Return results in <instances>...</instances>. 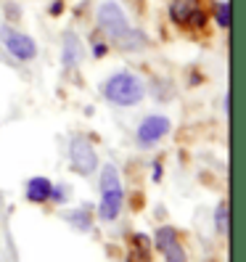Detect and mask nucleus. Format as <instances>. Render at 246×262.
Listing matches in <instances>:
<instances>
[{
    "mask_svg": "<svg viewBox=\"0 0 246 262\" xmlns=\"http://www.w3.org/2000/svg\"><path fill=\"white\" fill-rule=\"evenodd\" d=\"M0 40H3L6 51L13 58H19V61H32L37 56L35 40L29 35H24V32H19V29H13V27H3V29H0Z\"/></svg>",
    "mask_w": 246,
    "mask_h": 262,
    "instance_id": "nucleus-4",
    "label": "nucleus"
},
{
    "mask_svg": "<svg viewBox=\"0 0 246 262\" xmlns=\"http://www.w3.org/2000/svg\"><path fill=\"white\" fill-rule=\"evenodd\" d=\"M61 8H64V3H53V6H51V11H53V16H58V13H61Z\"/></svg>",
    "mask_w": 246,
    "mask_h": 262,
    "instance_id": "nucleus-15",
    "label": "nucleus"
},
{
    "mask_svg": "<svg viewBox=\"0 0 246 262\" xmlns=\"http://www.w3.org/2000/svg\"><path fill=\"white\" fill-rule=\"evenodd\" d=\"M80 58H82V42H80V37H77L74 32H66L64 35V67H77L80 64Z\"/></svg>",
    "mask_w": 246,
    "mask_h": 262,
    "instance_id": "nucleus-9",
    "label": "nucleus"
},
{
    "mask_svg": "<svg viewBox=\"0 0 246 262\" xmlns=\"http://www.w3.org/2000/svg\"><path fill=\"white\" fill-rule=\"evenodd\" d=\"M162 254H164V259H167V262H186V259H188V257H186V252H183V246H180V241H177V238H175L170 246H167V249H164Z\"/></svg>",
    "mask_w": 246,
    "mask_h": 262,
    "instance_id": "nucleus-13",
    "label": "nucleus"
},
{
    "mask_svg": "<svg viewBox=\"0 0 246 262\" xmlns=\"http://www.w3.org/2000/svg\"><path fill=\"white\" fill-rule=\"evenodd\" d=\"M51 191H53V183L48 178H32L27 183V199L29 202H35V204H42V202H48L51 199Z\"/></svg>",
    "mask_w": 246,
    "mask_h": 262,
    "instance_id": "nucleus-7",
    "label": "nucleus"
},
{
    "mask_svg": "<svg viewBox=\"0 0 246 262\" xmlns=\"http://www.w3.org/2000/svg\"><path fill=\"white\" fill-rule=\"evenodd\" d=\"M66 220H69V223H77V228H80V230H87V228H90V220H87V214H85L82 209L69 212V214H66Z\"/></svg>",
    "mask_w": 246,
    "mask_h": 262,
    "instance_id": "nucleus-14",
    "label": "nucleus"
},
{
    "mask_svg": "<svg viewBox=\"0 0 246 262\" xmlns=\"http://www.w3.org/2000/svg\"><path fill=\"white\" fill-rule=\"evenodd\" d=\"M122 204H125V191H122V180H119V169L114 164H103L101 169V204L98 214L103 223H111L119 217Z\"/></svg>",
    "mask_w": 246,
    "mask_h": 262,
    "instance_id": "nucleus-2",
    "label": "nucleus"
},
{
    "mask_svg": "<svg viewBox=\"0 0 246 262\" xmlns=\"http://www.w3.org/2000/svg\"><path fill=\"white\" fill-rule=\"evenodd\" d=\"M143 93H146L143 82L138 80L135 74H130V72H119V74L109 77L106 85H103V96L109 98L111 103H117V106H135V103H141Z\"/></svg>",
    "mask_w": 246,
    "mask_h": 262,
    "instance_id": "nucleus-3",
    "label": "nucleus"
},
{
    "mask_svg": "<svg viewBox=\"0 0 246 262\" xmlns=\"http://www.w3.org/2000/svg\"><path fill=\"white\" fill-rule=\"evenodd\" d=\"M214 19H217V27L220 29H228L230 27V3H228V0L214 3Z\"/></svg>",
    "mask_w": 246,
    "mask_h": 262,
    "instance_id": "nucleus-12",
    "label": "nucleus"
},
{
    "mask_svg": "<svg viewBox=\"0 0 246 262\" xmlns=\"http://www.w3.org/2000/svg\"><path fill=\"white\" fill-rule=\"evenodd\" d=\"M93 53H96V56H103V53H106V45H101V42H98V45H96V51H93Z\"/></svg>",
    "mask_w": 246,
    "mask_h": 262,
    "instance_id": "nucleus-16",
    "label": "nucleus"
},
{
    "mask_svg": "<svg viewBox=\"0 0 246 262\" xmlns=\"http://www.w3.org/2000/svg\"><path fill=\"white\" fill-rule=\"evenodd\" d=\"M175 238H177V236H175V228L164 225V228H159V230H156V238H153V244H156V249H159V252H164V249H167V246H170Z\"/></svg>",
    "mask_w": 246,
    "mask_h": 262,
    "instance_id": "nucleus-11",
    "label": "nucleus"
},
{
    "mask_svg": "<svg viewBox=\"0 0 246 262\" xmlns=\"http://www.w3.org/2000/svg\"><path fill=\"white\" fill-rule=\"evenodd\" d=\"M69 159H72V169L80 172V175H90L98 167L96 151H93V146H90L87 138H82V135H77L74 141L69 143Z\"/></svg>",
    "mask_w": 246,
    "mask_h": 262,
    "instance_id": "nucleus-5",
    "label": "nucleus"
},
{
    "mask_svg": "<svg viewBox=\"0 0 246 262\" xmlns=\"http://www.w3.org/2000/svg\"><path fill=\"white\" fill-rule=\"evenodd\" d=\"M98 27L111 37L114 45H119L122 51H141L146 45L143 32H138V29L130 27L125 11H122L114 0L101 3V8H98Z\"/></svg>",
    "mask_w": 246,
    "mask_h": 262,
    "instance_id": "nucleus-1",
    "label": "nucleus"
},
{
    "mask_svg": "<svg viewBox=\"0 0 246 262\" xmlns=\"http://www.w3.org/2000/svg\"><path fill=\"white\" fill-rule=\"evenodd\" d=\"M170 133V119L162 117V114H153V117H146L141 122V127H138V143H141L143 148L159 143L162 138Z\"/></svg>",
    "mask_w": 246,
    "mask_h": 262,
    "instance_id": "nucleus-6",
    "label": "nucleus"
},
{
    "mask_svg": "<svg viewBox=\"0 0 246 262\" xmlns=\"http://www.w3.org/2000/svg\"><path fill=\"white\" fill-rule=\"evenodd\" d=\"M214 225H217L220 230V236H228V230H230V209L228 204H217V209H214Z\"/></svg>",
    "mask_w": 246,
    "mask_h": 262,
    "instance_id": "nucleus-10",
    "label": "nucleus"
},
{
    "mask_svg": "<svg viewBox=\"0 0 246 262\" xmlns=\"http://www.w3.org/2000/svg\"><path fill=\"white\" fill-rule=\"evenodd\" d=\"M198 11V0H172L170 6V19L175 24H191L193 13Z\"/></svg>",
    "mask_w": 246,
    "mask_h": 262,
    "instance_id": "nucleus-8",
    "label": "nucleus"
}]
</instances>
